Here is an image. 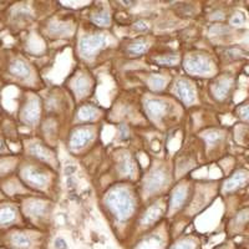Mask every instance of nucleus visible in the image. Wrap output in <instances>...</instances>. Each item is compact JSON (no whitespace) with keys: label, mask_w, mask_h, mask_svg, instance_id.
Instances as JSON below:
<instances>
[{"label":"nucleus","mask_w":249,"mask_h":249,"mask_svg":"<svg viewBox=\"0 0 249 249\" xmlns=\"http://www.w3.org/2000/svg\"><path fill=\"white\" fill-rule=\"evenodd\" d=\"M106 203L111 212L116 215L117 219L124 221L133 212V199L130 193L124 188H115L106 197Z\"/></svg>","instance_id":"1"},{"label":"nucleus","mask_w":249,"mask_h":249,"mask_svg":"<svg viewBox=\"0 0 249 249\" xmlns=\"http://www.w3.org/2000/svg\"><path fill=\"white\" fill-rule=\"evenodd\" d=\"M106 45V37L102 34H93L84 36L79 44L80 54L86 57H91Z\"/></svg>","instance_id":"2"},{"label":"nucleus","mask_w":249,"mask_h":249,"mask_svg":"<svg viewBox=\"0 0 249 249\" xmlns=\"http://www.w3.org/2000/svg\"><path fill=\"white\" fill-rule=\"evenodd\" d=\"M184 69L190 74L204 75L212 71V64L206 56L202 55H191L184 60Z\"/></svg>","instance_id":"3"},{"label":"nucleus","mask_w":249,"mask_h":249,"mask_svg":"<svg viewBox=\"0 0 249 249\" xmlns=\"http://www.w3.org/2000/svg\"><path fill=\"white\" fill-rule=\"evenodd\" d=\"M40 117V102L36 97H30L20 111V119L28 126H34Z\"/></svg>","instance_id":"4"},{"label":"nucleus","mask_w":249,"mask_h":249,"mask_svg":"<svg viewBox=\"0 0 249 249\" xmlns=\"http://www.w3.org/2000/svg\"><path fill=\"white\" fill-rule=\"evenodd\" d=\"M21 178L34 187H44L48 183V176L34 166H25L21 170Z\"/></svg>","instance_id":"5"},{"label":"nucleus","mask_w":249,"mask_h":249,"mask_svg":"<svg viewBox=\"0 0 249 249\" xmlns=\"http://www.w3.org/2000/svg\"><path fill=\"white\" fill-rule=\"evenodd\" d=\"M166 182H167V176H166L164 171L157 168V170H155L148 176L144 184H146V190L150 193H152L161 190L162 187L166 184Z\"/></svg>","instance_id":"6"},{"label":"nucleus","mask_w":249,"mask_h":249,"mask_svg":"<svg viewBox=\"0 0 249 249\" xmlns=\"http://www.w3.org/2000/svg\"><path fill=\"white\" fill-rule=\"evenodd\" d=\"M176 93L178 95L179 99L186 105H191L195 101V89H193L192 84L187 81V80L177 81V84H176Z\"/></svg>","instance_id":"7"},{"label":"nucleus","mask_w":249,"mask_h":249,"mask_svg":"<svg viewBox=\"0 0 249 249\" xmlns=\"http://www.w3.org/2000/svg\"><path fill=\"white\" fill-rule=\"evenodd\" d=\"M8 242L13 249H30L33 246L30 235L25 232H13L8 237Z\"/></svg>","instance_id":"8"},{"label":"nucleus","mask_w":249,"mask_h":249,"mask_svg":"<svg viewBox=\"0 0 249 249\" xmlns=\"http://www.w3.org/2000/svg\"><path fill=\"white\" fill-rule=\"evenodd\" d=\"M91 139H92V131H91L90 128H77V130H75V132L72 133V136H71V147L75 148V150H79V148L84 147L85 144H88Z\"/></svg>","instance_id":"9"},{"label":"nucleus","mask_w":249,"mask_h":249,"mask_svg":"<svg viewBox=\"0 0 249 249\" xmlns=\"http://www.w3.org/2000/svg\"><path fill=\"white\" fill-rule=\"evenodd\" d=\"M9 72L17 79H28L30 76V66L23 59H14L9 65Z\"/></svg>","instance_id":"10"},{"label":"nucleus","mask_w":249,"mask_h":249,"mask_svg":"<svg viewBox=\"0 0 249 249\" xmlns=\"http://www.w3.org/2000/svg\"><path fill=\"white\" fill-rule=\"evenodd\" d=\"M18 218V210L13 204H1L0 206V227L12 226Z\"/></svg>","instance_id":"11"},{"label":"nucleus","mask_w":249,"mask_h":249,"mask_svg":"<svg viewBox=\"0 0 249 249\" xmlns=\"http://www.w3.org/2000/svg\"><path fill=\"white\" fill-rule=\"evenodd\" d=\"M167 104L161 100H157V99H152V100H148L146 102V111L148 112L151 117H153L155 120H160L162 116H163L164 113L167 112Z\"/></svg>","instance_id":"12"},{"label":"nucleus","mask_w":249,"mask_h":249,"mask_svg":"<svg viewBox=\"0 0 249 249\" xmlns=\"http://www.w3.org/2000/svg\"><path fill=\"white\" fill-rule=\"evenodd\" d=\"M248 172H246V171H238V172L234 173L233 177H231V178L224 183L223 191L231 192V191L233 190H237V188H239L241 186H243V184L248 181Z\"/></svg>","instance_id":"13"},{"label":"nucleus","mask_w":249,"mask_h":249,"mask_svg":"<svg viewBox=\"0 0 249 249\" xmlns=\"http://www.w3.org/2000/svg\"><path fill=\"white\" fill-rule=\"evenodd\" d=\"M231 88H232V79L227 76L222 77V79H219L213 84V95L219 100L224 99L228 95V92H230Z\"/></svg>","instance_id":"14"},{"label":"nucleus","mask_w":249,"mask_h":249,"mask_svg":"<svg viewBox=\"0 0 249 249\" xmlns=\"http://www.w3.org/2000/svg\"><path fill=\"white\" fill-rule=\"evenodd\" d=\"M25 212L28 213V215L34 218H40L43 217L44 214H46L48 212V206L44 203L43 201H30L26 203L25 206Z\"/></svg>","instance_id":"15"},{"label":"nucleus","mask_w":249,"mask_h":249,"mask_svg":"<svg viewBox=\"0 0 249 249\" xmlns=\"http://www.w3.org/2000/svg\"><path fill=\"white\" fill-rule=\"evenodd\" d=\"M186 197H187V188H184V187H177V188L173 191L172 198H171V211L178 210L179 207L183 204Z\"/></svg>","instance_id":"16"},{"label":"nucleus","mask_w":249,"mask_h":249,"mask_svg":"<svg viewBox=\"0 0 249 249\" xmlns=\"http://www.w3.org/2000/svg\"><path fill=\"white\" fill-rule=\"evenodd\" d=\"M161 213L162 210L159 206L151 207V208H148L147 212L144 213L143 217H142L141 223L143 224V226H150V224H152L153 222H156L160 217H161Z\"/></svg>","instance_id":"17"},{"label":"nucleus","mask_w":249,"mask_h":249,"mask_svg":"<svg viewBox=\"0 0 249 249\" xmlns=\"http://www.w3.org/2000/svg\"><path fill=\"white\" fill-rule=\"evenodd\" d=\"M162 242L159 237L151 235V237L144 238L141 243H139L135 249H161Z\"/></svg>","instance_id":"18"},{"label":"nucleus","mask_w":249,"mask_h":249,"mask_svg":"<svg viewBox=\"0 0 249 249\" xmlns=\"http://www.w3.org/2000/svg\"><path fill=\"white\" fill-rule=\"evenodd\" d=\"M29 152H30V155L34 156V157H36V159L44 160V161L48 160L49 156H50V152L44 146L37 143V142H34V143H31L29 146Z\"/></svg>","instance_id":"19"},{"label":"nucleus","mask_w":249,"mask_h":249,"mask_svg":"<svg viewBox=\"0 0 249 249\" xmlns=\"http://www.w3.org/2000/svg\"><path fill=\"white\" fill-rule=\"evenodd\" d=\"M119 171L124 176H132L135 172V164H133L132 159H130L128 156H124L119 163Z\"/></svg>","instance_id":"20"},{"label":"nucleus","mask_w":249,"mask_h":249,"mask_svg":"<svg viewBox=\"0 0 249 249\" xmlns=\"http://www.w3.org/2000/svg\"><path fill=\"white\" fill-rule=\"evenodd\" d=\"M97 115L96 108L92 106H84L79 111V119L82 121H92Z\"/></svg>","instance_id":"21"},{"label":"nucleus","mask_w":249,"mask_h":249,"mask_svg":"<svg viewBox=\"0 0 249 249\" xmlns=\"http://www.w3.org/2000/svg\"><path fill=\"white\" fill-rule=\"evenodd\" d=\"M92 21L99 26H108L111 23L110 15L106 12H100L92 15Z\"/></svg>","instance_id":"22"},{"label":"nucleus","mask_w":249,"mask_h":249,"mask_svg":"<svg viewBox=\"0 0 249 249\" xmlns=\"http://www.w3.org/2000/svg\"><path fill=\"white\" fill-rule=\"evenodd\" d=\"M147 49V45L143 41H136V43L131 44L127 48V53L132 56H139V55L143 54L144 51Z\"/></svg>","instance_id":"23"},{"label":"nucleus","mask_w":249,"mask_h":249,"mask_svg":"<svg viewBox=\"0 0 249 249\" xmlns=\"http://www.w3.org/2000/svg\"><path fill=\"white\" fill-rule=\"evenodd\" d=\"M50 33L53 35H68L70 33V25L68 24H64V23H56V24H53L50 26Z\"/></svg>","instance_id":"24"},{"label":"nucleus","mask_w":249,"mask_h":249,"mask_svg":"<svg viewBox=\"0 0 249 249\" xmlns=\"http://www.w3.org/2000/svg\"><path fill=\"white\" fill-rule=\"evenodd\" d=\"M88 88H89V82H88V80H86V77L80 76L75 80L74 90L77 95H80V96H81V95H84V93L86 92V90H88Z\"/></svg>","instance_id":"25"},{"label":"nucleus","mask_w":249,"mask_h":249,"mask_svg":"<svg viewBox=\"0 0 249 249\" xmlns=\"http://www.w3.org/2000/svg\"><path fill=\"white\" fill-rule=\"evenodd\" d=\"M171 249H196V242L192 238H186L179 241L178 243L173 244Z\"/></svg>","instance_id":"26"},{"label":"nucleus","mask_w":249,"mask_h":249,"mask_svg":"<svg viewBox=\"0 0 249 249\" xmlns=\"http://www.w3.org/2000/svg\"><path fill=\"white\" fill-rule=\"evenodd\" d=\"M178 61V56L177 55H164L162 57H157L156 59V62H159L160 65H167L171 66L173 64Z\"/></svg>","instance_id":"27"},{"label":"nucleus","mask_w":249,"mask_h":249,"mask_svg":"<svg viewBox=\"0 0 249 249\" xmlns=\"http://www.w3.org/2000/svg\"><path fill=\"white\" fill-rule=\"evenodd\" d=\"M166 85V80L161 76H153L150 79V86L153 90H162Z\"/></svg>","instance_id":"28"},{"label":"nucleus","mask_w":249,"mask_h":249,"mask_svg":"<svg viewBox=\"0 0 249 249\" xmlns=\"http://www.w3.org/2000/svg\"><path fill=\"white\" fill-rule=\"evenodd\" d=\"M219 139H221V133L218 132V131H210V132H207L204 135V140H206L208 144H213Z\"/></svg>","instance_id":"29"},{"label":"nucleus","mask_w":249,"mask_h":249,"mask_svg":"<svg viewBox=\"0 0 249 249\" xmlns=\"http://www.w3.org/2000/svg\"><path fill=\"white\" fill-rule=\"evenodd\" d=\"M244 21H246V18H244V14H242V13H237V14L233 15L232 19H231V24L234 26L243 25Z\"/></svg>","instance_id":"30"},{"label":"nucleus","mask_w":249,"mask_h":249,"mask_svg":"<svg viewBox=\"0 0 249 249\" xmlns=\"http://www.w3.org/2000/svg\"><path fill=\"white\" fill-rule=\"evenodd\" d=\"M133 29L136 31H141V33H144V31L148 30V25L147 23H144L143 20H140L137 23L133 24Z\"/></svg>","instance_id":"31"},{"label":"nucleus","mask_w":249,"mask_h":249,"mask_svg":"<svg viewBox=\"0 0 249 249\" xmlns=\"http://www.w3.org/2000/svg\"><path fill=\"white\" fill-rule=\"evenodd\" d=\"M239 115H241V117L243 120L249 121V105L242 106V107L239 108Z\"/></svg>","instance_id":"32"},{"label":"nucleus","mask_w":249,"mask_h":249,"mask_svg":"<svg viewBox=\"0 0 249 249\" xmlns=\"http://www.w3.org/2000/svg\"><path fill=\"white\" fill-rule=\"evenodd\" d=\"M55 249H68V244L62 238H56L55 239Z\"/></svg>","instance_id":"33"},{"label":"nucleus","mask_w":249,"mask_h":249,"mask_svg":"<svg viewBox=\"0 0 249 249\" xmlns=\"http://www.w3.org/2000/svg\"><path fill=\"white\" fill-rule=\"evenodd\" d=\"M120 131H121V137H122V139H126V137H127V135H128L127 127L122 124V126H120Z\"/></svg>","instance_id":"34"},{"label":"nucleus","mask_w":249,"mask_h":249,"mask_svg":"<svg viewBox=\"0 0 249 249\" xmlns=\"http://www.w3.org/2000/svg\"><path fill=\"white\" fill-rule=\"evenodd\" d=\"M75 171H76V168H75V166H68V167L65 168V175H72V173H75Z\"/></svg>","instance_id":"35"},{"label":"nucleus","mask_w":249,"mask_h":249,"mask_svg":"<svg viewBox=\"0 0 249 249\" xmlns=\"http://www.w3.org/2000/svg\"><path fill=\"white\" fill-rule=\"evenodd\" d=\"M3 150H4V143L3 141H1V139H0V152H1Z\"/></svg>","instance_id":"36"}]
</instances>
